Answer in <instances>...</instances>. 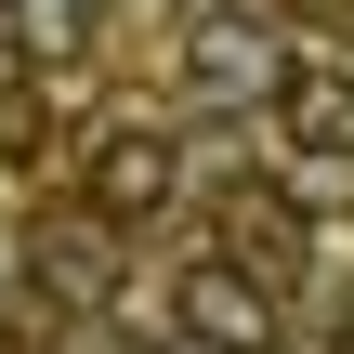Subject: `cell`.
<instances>
[{
    "instance_id": "cell-1",
    "label": "cell",
    "mask_w": 354,
    "mask_h": 354,
    "mask_svg": "<svg viewBox=\"0 0 354 354\" xmlns=\"http://www.w3.org/2000/svg\"><path fill=\"white\" fill-rule=\"evenodd\" d=\"M171 328H184L197 354H276V289H263L250 263H223V250H210V263H184V276H171Z\"/></svg>"
},
{
    "instance_id": "cell-6",
    "label": "cell",
    "mask_w": 354,
    "mask_h": 354,
    "mask_svg": "<svg viewBox=\"0 0 354 354\" xmlns=\"http://www.w3.org/2000/svg\"><path fill=\"white\" fill-rule=\"evenodd\" d=\"M26 276H39L53 302H79V315H92V302L118 289V263H105V223H53V236H26Z\"/></svg>"
},
{
    "instance_id": "cell-9",
    "label": "cell",
    "mask_w": 354,
    "mask_h": 354,
    "mask_svg": "<svg viewBox=\"0 0 354 354\" xmlns=\"http://www.w3.org/2000/svg\"><path fill=\"white\" fill-rule=\"evenodd\" d=\"M171 354H197V342H171Z\"/></svg>"
},
{
    "instance_id": "cell-3",
    "label": "cell",
    "mask_w": 354,
    "mask_h": 354,
    "mask_svg": "<svg viewBox=\"0 0 354 354\" xmlns=\"http://www.w3.org/2000/svg\"><path fill=\"white\" fill-rule=\"evenodd\" d=\"M171 184H184L171 131H105L92 145V223H145V210H171Z\"/></svg>"
},
{
    "instance_id": "cell-4",
    "label": "cell",
    "mask_w": 354,
    "mask_h": 354,
    "mask_svg": "<svg viewBox=\"0 0 354 354\" xmlns=\"http://www.w3.org/2000/svg\"><path fill=\"white\" fill-rule=\"evenodd\" d=\"M276 131H289V158L354 171V79H302V66H289V92H276Z\"/></svg>"
},
{
    "instance_id": "cell-7",
    "label": "cell",
    "mask_w": 354,
    "mask_h": 354,
    "mask_svg": "<svg viewBox=\"0 0 354 354\" xmlns=\"http://www.w3.org/2000/svg\"><path fill=\"white\" fill-rule=\"evenodd\" d=\"M0 39L39 66V53H79L92 39V0H0Z\"/></svg>"
},
{
    "instance_id": "cell-5",
    "label": "cell",
    "mask_w": 354,
    "mask_h": 354,
    "mask_svg": "<svg viewBox=\"0 0 354 354\" xmlns=\"http://www.w3.org/2000/svg\"><path fill=\"white\" fill-rule=\"evenodd\" d=\"M223 236H236L223 263H250L263 289H276V276H302V210H289L276 184H236V197H223Z\"/></svg>"
},
{
    "instance_id": "cell-8",
    "label": "cell",
    "mask_w": 354,
    "mask_h": 354,
    "mask_svg": "<svg viewBox=\"0 0 354 354\" xmlns=\"http://www.w3.org/2000/svg\"><path fill=\"white\" fill-rule=\"evenodd\" d=\"M13 92H26V53H13V39H0V105H13Z\"/></svg>"
},
{
    "instance_id": "cell-2",
    "label": "cell",
    "mask_w": 354,
    "mask_h": 354,
    "mask_svg": "<svg viewBox=\"0 0 354 354\" xmlns=\"http://www.w3.org/2000/svg\"><path fill=\"white\" fill-rule=\"evenodd\" d=\"M184 79L197 92H289V39H276V13H210L197 39H184Z\"/></svg>"
}]
</instances>
